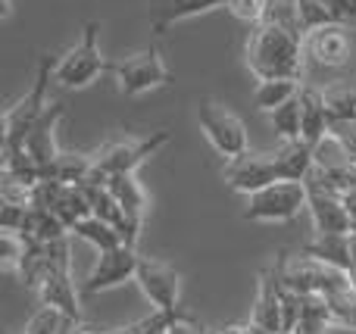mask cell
I'll return each instance as SVG.
<instances>
[{
	"instance_id": "obj_32",
	"label": "cell",
	"mask_w": 356,
	"mask_h": 334,
	"mask_svg": "<svg viewBox=\"0 0 356 334\" xmlns=\"http://www.w3.org/2000/svg\"><path fill=\"white\" fill-rule=\"evenodd\" d=\"M328 12H332L334 22L347 25V28L356 31V0H325Z\"/></svg>"
},
{
	"instance_id": "obj_21",
	"label": "cell",
	"mask_w": 356,
	"mask_h": 334,
	"mask_svg": "<svg viewBox=\"0 0 356 334\" xmlns=\"http://www.w3.org/2000/svg\"><path fill=\"white\" fill-rule=\"evenodd\" d=\"M300 94V78H257L253 87V106L259 112H275L278 106H284L288 100H294Z\"/></svg>"
},
{
	"instance_id": "obj_16",
	"label": "cell",
	"mask_w": 356,
	"mask_h": 334,
	"mask_svg": "<svg viewBox=\"0 0 356 334\" xmlns=\"http://www.w3.org/2000/svg\"><path fill=\"white\" fill-rule=\"evenodd\" d=\"M332 135V112H328L325 91L300 87V141L319 147Z\"/></svg>"
},
{
	"instance_id": "obj_25",
	"label": "cell",
	"mask_w": 356,
	"mask_h": 334,
	"mask_svg": "<svg viewBox=\"0 0 356 334\" xmlns=\"http://www.w3.org/2000/svg\"><path fill=\"white\" fill-rule=\"evenodd\" d=\"M332 325H334V319H332V310H328L325 297L313 294V297H307L303 316H300V322L291 328V334H328Z\"/></svg>"
},
{
	"instance_id": "obj_20",
	"label": "cell",
	"mask_w": 356,
	"mask_h": 334,
	"mask_svg": "<svg viewBox=\"0 0 356 334\" xmlns=\"http://www.w3.org/2000/svg\"><path fill=\"white\" fill-rule=\"evenodd\" d=\"M303 256L325 266H338V269H350L353 256H350V235H316L313 241L303 247Z\"/></svg>"
},
{
	"instance_id": "obj_30",
	"label": "cell",
	"mask_w": 356,
	"mask_h": 334,
	"mask_svg": "<svg viewBox=\"0 0 356 334\" xmlns=\"http://www.w3.org/2000/svg\"><path fill=\"white\" fill-rule=\"evenodd\" d=\"M25 250H29V241L19 231H3V269L6 272H19L22 269Z\"/></svg>"
},
{
	"instance_id": "obj_5",
	"label": "cell",
	"mask_w": 356,
	"mask_h": 334,
	"mask_svg": "<svg viewBox=\"0 0 356 334\" xmlns=\"http://www.w3.org/2000/svg\"><path fill=\"white\" fill-rule=\"evenodd\" d=\"M113 78H116V87L122 97H141V94H150L156 87H166L172 81L169 75V66L163 60L160 47L150 44V47L138 50V53L125 56V60L113 62L110 66Z\"/></svg>"
},
{
	"instance_id": "obj_11",
	"label": "cell",
	"mask_w": 356,
	"mask_h": 334,
	"mask_svg": "<svg viewBox=\"0 0 356 334\" xmlns=\"http://www.w3.org/2000/svg\"><path fill=\"white\" fill-rule=\"evenodd\" d=\"M135 281L141 285L144 297H147L156 310H169V312L178 310L181 278H178V272L172 266H166V262H160V260H150V256H141Z\"/></svg>"
},
{
	"instance_id": "obj_35",
	"label": "cell",
	"mask_w": 356,
	"mask_h": 334,
	"mask_svg": "<svg viewBox=\"0 0 356 334\" xmlns=\"http://www.w3.org/2000/svg\"><path fill=\"white\" fill-rule=\"evenodd\" d=\"M10 12H13V0H3V10H0V16L10 19Z\"/></svg>"
},
{
	"instance_id": "obj_26",
	"label": "cell",
	"mask_w": 356,
	"mask_h": 334,
	"mask_svg": "<svg viewBox=\"0 0 356 334\" xmlns=\"http://www.w3.org/2000/svg\"><path fill=\"white\" fill-rule=\"evenodd\" d=\"M75 328H79V319L66 316V312L56 310V306L41 303V310L31 316L25 334H72Z\"/></svg>"
},
{
	"instance_id": "obj_10",
	"label": "cell",
	"mask_w": 356,
	"mask_h": 334,
	"mask_svg": "<svg viewBox=\"0 0 356 334\" xmlns=\"http://www.w3.org/2000/svg\"><path fill=\"white\" fill-rule=\"evenodd\" d=\"M303 44H307V56L316 62V66L325 69H341L350 62L353 53V41H350V28L341 22H328L319 25V28L307 31L303 35Z\"/></svg>"
},
{
	"instance_id": "obj_3",
	"label": "cell",
	"mask_w": 356,
	"mask_h": 334,
	"mask_svg": "<svg viewBox=\"0 0 356 334\" xmlns=\"http://www.w3.org/2000/svg\"><path fill=\"white\" fill-rule=\"evenodd\" d=\"M54 66L56 62H50V56H44V60L38 62V78H35V85H31V91L3 112V150H25L29 131L35 128V122L50 106L47 85H50V78H54Z\"/></svg>"
},
{
	"instance_id": "obj_19",
	"label": "cell",
	"mask_w": 356,
	"mask_h": 334,
	"mask_svg": "<svg viewBox=\"0 0 356 334\" xmlns=\"http://www.w3.org/2000/svg\"><path fill=\"white\" fill-rule=\"evenodd\" d=\"M272 156H275L278 181H309L316 169V147L307 141H282V147Z\"/></svg>"
},
{
	"instance_id": "obj_4",
	"label": "cell",
	"mask_w": 356,
	"mask_h": 334,
	"mask_svg": "<svg viewBox=\"0 0 356 334\" xmlns=\"http://www.w3.org/2000/svg\"><path fill=\"white\" fill-rule=\"evenodd\" d=\"M307 200H309L307 181H272L269 187L247 197L244 219L247 222L282 225L300 216V210H307Z\"/></svg>"
},
{
	"instance_id": "obj_8",
	"label": "cell",
	"mask_w": 356,
	"mask_h": 334,
	"mask_svg": "<svg viewBox=\"0 0 356 334\" xmlns=\"http://www.w3.org/2000/svg\"><path fill=\"white\" fill-rule=\"evenodd\" d=\"M138 262H141V256H138V250L131 247V244H119V247H113V250H100L97 262H94V269L88 272L85 285H81V294H100V291L125 285L129 278L138 275Z\"/></svg>"
},
{
	"instance_id": "obj_7",
	"label": "cell",
	"mask_w": 356,
	"mask_h": 334,
	"mask_svg": "<svg viewBox=\"0 0 356 334\" xmlns=\"http://www.w3.org/2000/svg\"><path fill=\"white\" fill-rule=\"evenodd\" d=\"M169 144V131H154L150 137H125V141H113L106 147H100L94 153V172L100 178L110 175H125V172H138L150 156L160 147Z\"/></svg>"
},
{
	"instance_id": "obj_23",
	"label": "cell",
	"mask_w": 356,
	"mask_h": 334,
	"mask_svg": "<svg viewBox=\"0 0 356 334\" xmlns=\"http://www.w3.org/2000/svg\"><path fill=\"white\" fill-rule=\"evenodd\" d=\"M91 175H94V156L60 150V156L50 162L44 178H56V181H66V185H81V181H88Z\"/></svg>"
},
{
	"instance_id": "obj_34",
	"label": "cell",
	"mask_w": 356,
	"mask_h": 334,
	"mask_svg": "<svg viewBox=\"0 0 356 334\" xmlns=\"http://www.w3.org/2000/svg\"><path fill=\"white\" fill-rule=\"evenodd\" d=\"M344 203H347V210H350V216L356 212V187H350V191L344 194Z\"/></svg>"
},
{
	"instance_id": "obj_36",
	"label": "cell",
	"mask_w": 356,
	"mask_h": 334,
	"mask_svg": "<svg viewBox=\"0 0 356 334\" xmlns=\"http://www.w3.org/2000/svg\"><path fill=\"white\" fill-rule=\"evenodd\" d=\"M347 275H350V285H353V291H356V260L350 262V269H347Z\"/></svg>"
},
{
	"instance_id": "obj_39",
	"label": "cell",
	"mask_w": 356,
	"mask_h": 334,
	"mask_svg": "<svg viewBox=\"0 0 356 334\" xmlns=\"http://www.w3.org/2000/svg\"><path fill=\"white\" fill-rule=\"evenodd\" d=\"M291 3H297V0H291Z\"/></svg>"
},
{
	"instance_id": "obj_18",
	"label": "cell",
	"mask_w": 356,
	"mask_h": 334,
	"mask_svg": "<svg viewBox=\"0 0 356 334\" xmlns=\"http://www.w3.org/2000/svg\"><path fill=\"white\" fill-rule=\"evenodd\" d=\"M216 6H228V0H150V25L156 35H163L169 25L194 19Z\"/></svg>"
},
{
	"instance_id": "obj_9",
	"label": "cell",
	"mask_w": 356,
	"mask_h": 334,
	"mask_svg": "<svg viewBox=\"0 0 356 334\" xmlns=\"http://www.w3.org/2000/svg\"><path fill=\"white\" fill-rule=\"evenodd\" d=\"M222 178H225V185L232 187V191L244 194V197H250V194L263 191V187H269L272 181H278V169H275V156H266V153H241L234 156V160H225V169H222Z\"/></svg>"
},
{
	"instance_id": "obj_29",
	"label": "cell",
	"mask_w": 356,
	"mask_h": 334,
	"mask_svg": "<svg viewBox=\"0 0 356 334\" xmlns=\"http://www.w3.org/2000/svg\"><path fill=\"white\" fill-rule=\"evenodd\" d=\"M297 19H300L303 35L313 31V28H319V25L334 22L332 12H328V6H325V0H297Z\"/></svg>"
},
{
	"instance_id": "obj_15",
	"label": "cell",
	"mask_w": 356,
	"mask_h": 334,
	"mask_svg": "<svg viewBox=\"0 0 356 334\" xmlns=\"http://www.w3.org/2000/svg\"><path fill=\"white\" fill-rule=\"evenodd\" d=\"M63 119V103H56V100H50V106L44 110V116L35 122V128L29 131V137H25V150H29V156L41 166V172L47 175L50 162L60 156V147H56V122Z\"/></svg>"
},
{
	"instance_id": "obj_17",
	"label": "cell",
	"mask_w": 356,
	"mask_h": 334,
	"mask_svg": "<svg viewBox=\"0 0 356 334\" xmlns=\"http://www.w3.org/2000/svg\"><path fill=\"white\" fill-rule=\"evenodd\" d=\"M38 297H41V303L56 306V310H63L66 316H72L81 322L79 291H75V281H72V275H69V260L50 269L47 278H44L41 287H38Z\"/></svg>"
},
{
	"instance_id": "obj_38",
	"label": "cell",
	"mask_w": 356,
	"mask_h": 334,
	"mask_svg": "<svg viewBox=\"0 0 356 334\" xmlns=\"http://www.w3.org/2000/svg\"><path fill=\"white\" fill-rule=\"evenodd\" d=\"M207 334H228V328H222V331H207Z\"/></svg>"
},
{
	"instance_id": "obj_1",
	"label": "cell",
	"mask_w": 356,
	"mask_h": 334,
	"mask_svg": "<svg viewBox=\"0 0 356 334\" xmlns=\"http://www.w3.org/2000/svg\"><path fill=\"white\" fill-rule=\"evenodd\" d=\"M244 60L257 78H300L307 66L303 31L275 22L253 25L244 47Z\"/></svg>"
},
{
	"instance_id": "obj_22",
	"label": "cell",
	"mask_w": 356,
	"mask_h": 334,
	"mask_svg": "<svg viewBox=\"0 0 356 334\" xmlns=\"http://www.w3.org/2000/svg\"><path fill=\"white\" fill-rule=\"evenodd\" d=\"M66 225H63L60 216H54L50 210H41V206H29L25 212V222L19 228V235L31 244H50V241H60L66 237Z\"/></svg>"
},
{
	"instance_id": "obj_33",
	"label": "cell",
	"mask_w": 356,
	"mask_h": 334,
	"mask_svg": "<svg viewBox=\"0 0 356 334\" xmlns=\"http://www.w3.org/2000/svg\"><path fill=\"white\" fill-rule=\"evenodd\" d=\"M166 334H207V331H203V325L197 322L194 316H188V312H178V319L169 325Z\"/></svg>"
},
{
	"instance_id": "obj_6",
	"label": "cell",
	"mask_w": 356,
	"mask_h": 334,
	"mask_svg": "<svg viewBox=\"0 0 356 334\" xmlns=\"http://www.w3.org/2000/svg\"><path fill=\"white\" fill-rule=\"evenodd\" d=\"M197 122H200V131L207 135L209 147H213L222 160H234V156L250 150V137H247L244 119L234 116L225 106L213 103V100H203L200 110H197Z\"/></svg>"
},
{
	"instance_id": "obj_12",
	"label": "cell",
	"mask_w": 356,
	"mask_h": 334,
	"mask_svg": "<svg viewBox=\"0 0 356 334\" xmlns=\"http://www.w3.org/2000/svg\"><path fill=\"white\" fill-rule=\"evenodd\" d=\"M307 187H309L307 210H309V219H313L316 235H350V210H347L344 197L332 191H322L316 185H307Z\"/></svg>"
},
{
	"instance_id": "obj_24",
	"label": "cell",
	"mask_w": 356,
	"mask_h": 334,
	"mask_svg": "<svg viewBox=\"0 0 356 334\" xmlns=\"http://www.w3.org/2000/svg\"><path fill=\"white\" fill-rule=\"evenodd\" d=\"M72 231L81 237V241L94 244L97 250H113V247H119V244H125L122 231H119L116 225H110V222H104V219H97V216L81 219V222L75 225Z\"/></svg>"
},
{
	"instance_id": "obj_2",
	"label": "cell",
	"mask_w": 356,
	"mask_h": 334,
	"mask_svg": "<svg viewBox=\"0 0 356 334\" xmlns=\"http://www.w3.org/2000/svg\"><path fill=\"white\" fill-rule=\"evenodd\" d=\"M97 31H100L97 22H88V25H85V35H81V41L75 44V47H69L66 53L56 60V66H54V81H56L60 87H69V91H81V87L94 85V81H97L104 72H110L113 62H106L104 53H100V47H97Z\"/></svg>"
},
{
	"instance_id": "obj_27",
	"label": "cell",
	"mask_w": 356,
	"mask_h": 334,
	"mask_svg": "<svg viewBox=\"0 0 356 334\" xmlns=\"http://www.w3.org/2000/svg\"><path fill=\"white\" fill-rule=\"evenodd\" d=\"M269 122L282 141H300V94L284 106H278L275 112H269Z\"/></svg>"
},
{
	"instance_id": "obj_13",
	"label": "cell",
	"mask_w": 356,
	"mask_h": 334,
	"mask_svg": "<svg viewBox=\"0 0 356 334\" xmlns=\"http://www.w3.org/2000/svg\"><path fill=\"white\" fill-rule=\"evenodd\" d=\"M106 185H110V191L116 194V200L122 203L125 216H129V244L135 247V244H138V235H141L144 216H147V210H150L147 191H144L141 181L135 178V172L110 175V178H106Z\"/></svg>"
},
{
	"instance_id": "obj_28",
	"label": "cell",
	"mask_w": 356,
	"mask_h": 334,
	"mask_svg": "<svg viewBox=\"0 0 356 334\" xmlns=\"http://www.w3.org/2000/svg\"><path fill=\"white\" fill-rule=\"evenodd\" d=\"M325 100H328L332 122H350V119H356V87H350V85L328 87Z\"/></svg>"
},
{
	"instance_id": "obj_31",
	"label": "cell",
	"mask_w": 356,
	"mask_h": 334,
	"mask_svg": "<svg viewBox=\"0 0 356 334\" xmlns=\"http://www.w3.org/2000/svg\"><path fill=\"white\" fill-rule=\"evenodd\" d=\"M228 12L238 22L259 25L266 19V0H228Z\"/></svg>"
},
{
	"instance_id": "obj_14",
	"label": "cell",
	"mask_w": 356,
	"mask_h": 334,
	"mask_svg": "<svg viewBox=\"0 0 356 334\" xmlns=\"http://www.w3.org/2000/svg\"><path fill=\"white\" fill-rule=\"evenodd\" d=\"M253 322L269 334H284L282 325V272L278 262L259 275V294L253 303Z\"/></svg>"
},
{
	"instance_id": "obj_37",
	"label": "cell",
	"mask_w": 356,
	"mask_h": 334,
	"mask_svg": "<svg viewBox=\"0 0 356 334\" xmlns=\"http://www.w3.org/2000/svg\"><path fill=\"white\" fill-rule=\"evenodd\" d=\"M350 231H356V212L350 216Z\"/></svg>"
}]
</instances>
